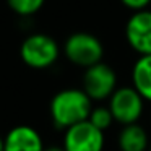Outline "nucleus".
I'll use <instances>...</instances> for the list:
<instances>
[{
  "label": "nucleus",
  "instance_id": "nucleus-13",
  "mask_svg": "<svg viewBox=\"0 0 151 151\" xmlns=\"http://www.w3.org/2000/svg\"><path fill=\"white\" fill-rule=\"evenodd\" d=\"M125 8L132 10L133 13H138V12H143L150 8V2L148 0H124L122 2Z\"/></svg>",
  "mask_w": 151,
  "mask_h": 151
},
{
  "label": "nucleus",
  "instance_id": "nucleus-1",
  "mask_svg": "<svg viewBox=\"0 0 151 151\" xmlns=\"http://www.w3.org/2000/svg\"><path fill=\"white\" fill-rule=\"evenodd\" d=\"M93 101L81 88H65L52 96L49 102V115L54 127L68 130L89 119Z\"/></svg>",
  "mask_w": 151,
  "mask_h": 151
},
{
  "label": "nucleus",
  "instance_id": "nucleus-2",
  "mask_svg": "<svg viewBox=\"0 0 151 151\" xmlns=\"http://www.w3.org/2000/svg\"><path fill=\"white\" fill-rule=\"evenodd\" d=\"M60 46L52 36L44 33H33L23 39L20 46V57L24 65L34 70L50 68L59 60Z\"/></svg>",
  "mask_w": 151,
  "mask_h": 151
},
{
  "label": "nucleus",
  "instance_id": "nucleus-6",
  "mask_svg": "<svg viewBox=\"0 0 151 151\" xmlns=\"http://www.w3.org/2000/svg\"><path fill=\"white\" fill-rule=\"evenodd\" d=\"M104 141V132L86 120L63 132L62 146L65 151H102Z\"/></svg>",
  "mask_w": 151,
  "mask_h": 151
},
{
  "label": "nucleus",
  "instance_id": "nucleus-5",
  "mask_svg": "<svg viewBox=\"0 0 151 151\" xmlns=\"http://www.w3.org/2000/svg\"><path fill=\"white\" fill-rule=\"evenodd\" d=\"M117 73L109 63L101 62L83 72L81 89L91 101H106L117 89Z\"/></svg>",
  "mask_w": 151,
  "mask_h": 151
},
{
  "label": "nucleus",
  "instance_id": "nucleus-3",
  "mask_svg": "<svg viewBox=\"0 0 151 151\" xmlns=\"http://www.w3.org/2000/svg\"><path fill=\"white\" fill-rule=\"evenodd\" d=\"M62 52L67 57V60H70L73 65L86 70L102 62L104 46L98 36L86 33V31H78V33L70 34L65 39Z\"/></svg>",
  "mask_w": 151,
  "mask_h": 151
},
{
  "label": "nucleus",
  "instance_id": "nucleus-4",
  "mask_svg": "<svg viewBox=\"0 0 151 151\" xmlns=\"http://www.w3.org/2000/svg\"><path fill=\"white\" fill-rule=\"evenodd\" d=\"M112 117L122 127L132 124H138L143 115L145 99L133 86H119L115 93L109 98L107 104Z\"/></svg>",
  "mask_w": 151,
  "mask_h": 151
},
{
  "label": "nucleus",
  "instance_id": "nucleus-16",
  "mask_svg": "<svg viewBox=\"0 0 151 151\" xmlns=\"http://www.w3.org/2000/svg\"><path fill=\"white\" fill-rule=\"evenodd\" d=\"M150 151H151V146H150Z\"/></svg>",
  "mask_w": 151,
  "mask_h": 151
},
{
  "label": "nucleus",
  "instance_id": "nucleus-11",
  "mask_svg": "<svg viewBox=\"0 0 151 151\" xmlns=\"http://www.w3.org/2000/svg\"><path fill=\"white\" fill-rule=\"evenodd\" d=\"M88 122H91L96 128H99L101 132H106L112 124H114V117H112L111 111H109L107 106H96L93 107L91 114H89Z\"/></svg>",
  "mask_w": 151,
  "mask_h": 151
},
{
  "label": "nucleus",
  "instance_id": "nucleus-8",
  "mask_svg": "<svg viewBox=\"0 0 151 151\" xmlns=\"http://www.w3.org/2000/svg\"><path fill=\"white\" fill-rule=\"evenodd\" d=\"M5 151H44L41 133L31 125H15L4 137Z\"/></svg>",
  "mask_w": 151,
  "mask_h": 151
},
{
  "label": "nucleus",
  "instance_id": "nucleus-7",
  "mask_svg": "<svg viewBox=\"0 0 151 151\" xmlns=\"http://www.w3.org/2000/svg\"><path fill=\"white\" fill-rule=\"evenodd\" d=\"M125 39L138 57L151 55V10L132 13L125 24Z\"/></svg>",
  "mask_w": 151,
  "mask_h": 151
},
{
  "label": "nucleus",
  "instance_id": "nucleus-15",
  "mask_svg": "<svg viewBox=\"0 0 151 151\" xmlns=\"http://www.w3.org/2000/svg\"><path fill=\"white\" fill-rule=\"evenodd\" d=\"M0 151H5V141H4L2 135H0Z\"/></svg>",
  "mask_w": 151,
  "mask_h": 151
},
{
  "label": "nucleus",
  "instance_id": "nucleus-14",
  "mask_svg": "<svg viewBox=\"0 0 151 151\" xmlns=\"http://www.w3.org/2000/svg\"><path fill=\"white\" fill-rule=\"evenodd\" d=\"M44 151H65V150H63V146H46Z\"/></svg>",
  "mask_w": 151,
  "mask_h": 151
},
{
  "label": "nucleus",
  "instance_id": "nucleus-10",
  "mask_svg": "<svg viewBox=\"0 0 151 151\" xmlns=\"http://www.w3.org/2000/svg\"><path fill=\"white\" fill-rule=\"evenodd\" d=\"M132 86L145 101L151 102V55H143L135 60L132 67Z\"/></svg>",
  "mask_w": 151,
  "mask_h": 151
},
{
  "label": "nucleus",
  "instance_id": "nucleus-12",
  "mask_svg": "<svg viewBox=\"0 0 151 151\" xmlns=\"http://www.w3.org/2000/svg\"><path fill=\"white\" fill-rule=\"evenodd\" d=\"M42 0H10L8 2V7L12 8V12L20 17H33L42 8Z\"/></svg>",
  "mask_w": 151,
  "mask_h": 151
},
{
  "label": "nucleus",
  "instance_id": "nucleus-9",
  "mask_svg": "<svg viewBox=\"0 0 151 151\" xmlns=\"http://www.w3.org/2000/svg\"><path fill=\"white\" fill-rule=\"evenodd\" d=\"M117 146L120 151H150V137L143 125L132 124L122 127L117 137Z\"/></svg>",
  "mask_w": 151,
  "mask_h": 151
}]
</instances>
